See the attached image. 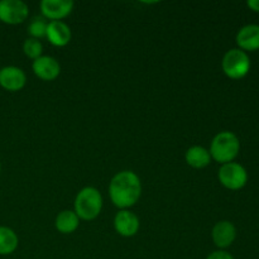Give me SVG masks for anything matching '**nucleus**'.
Instances as JSON below:
<instances>
[{"instance_id":"1","label":"nucleus","mask_w":259,"mask_h":259,"mask_svg":"<svg viewBox=\"0 0 259 259\" xmlns=\"http://www.w3.org/2000/svg\"><path fill=\"white\" fill-rule=\"evenodd\" d=\"M142 194L139 177L132 171H121L111 179L109 185L110 200L116 207L126 210L137 204Z\"/></svg>"},{"instance_id":"2","label":"nucleus","mask_w":259,"mask_h":259,"mask_svg":"<svg viewBox=\"0 0 259 259\" xmlns=\"http://www.w3.org/2000/svg\"><path fill=\"white\" fill-rule=\"evenodd\" d=\"M240 142L232 132H220L214 137L210 146V156L219 163H230L238 156Z\"/></svg>"},{"instance_id":"3","label":"nucleus","mask_w":259,"mask_h":259,"mask_svg":"<svg viewBox=\"0 0 259 259\" xmlns=\"http://www.w3.org/2000/svg\"><path fill=\"white\" fill-rule=\"evenodd\" d=\"M103 209V196L95 187H85L75 199V214L78 219L94 220Z\"/></svg>"},{"instance_id":"4","label":"nucleus","mask_w":259,"mask_h":259,"mask_svg":"<svg viewBox=\"0 0 259 259\" xmlns=\"http://www.w3.org/2000/svg\"><path fill=\"white\" fill-rule=\"evenodd\" d=\"M222 67L228 77L239 80L249 72L250 60L244 51L239 50V48H233V50L228 51L223 57Z\"/></svg>"},{"instance_id":"5","label":"nucleus","mask_w":259,"mask_h":259,"mask_svg":"<svg viewBox=\"0 0 259 259\" xmlns=\"http://www.w3.org/2000/svg\"><path fill=\"white\" fill-rule=\"evenodd\" d=\"M220 184L229 190H240L247 185L248 174L244 167L235 162L222 164L219 169Z\"/></svg>"},{"instance_id":"6","label":"nucleus","mask_w":259,"mask_h":259,"mask_svg":"<svg viewBox=\"0 0 259 259\" xmlns=\"http://www.w3.org/2000/svg\"><path fill=\"white\" fill-rule=\"evenodd\" d=\"M29 8L22 0H2L0 2V20L5 24H20L27 19Z\"/></svg>"},{"instance_id":"7","label":"nucleus","mask_w":259,"mask_h":259,"mask_svg":"<svg viewBox=\"0 0 259 259\" xmlns=\"http://www.w3.org/2000/svg\"><path fill=\"white\" fill-rule=\"evenodd\" d=\"M72 0H43L40 3V12L43 18L51 19V22L63 19L72 12Z\"/></svg>"},{"instance_id":"8","label":"nucleus","mask_w":259,"mask_h":259,"mask_svg":"<svg viewBox=\"0 0 259 259\" xmlns=\"http://www.w3.org/2000/svg\"><path fill=\"white\" fill-rule=\"evenodd\" d=\"M33 72L37 77L43 81H52L58 77L61 72V66L56 58L51 56H40L33 61Z\"/></svg>"},{"instance_id":"9","label":"nucleus","mask_w":259,"mask_h":259,"mask_svg":"<svg viewBox=\"0 0 259 259\" xmlns=\"http://www.w3.org/2000/svg\"><path fill=\"white\" fill-rule=\"evenodd\" d=\"M114 228L121 237H134L139 230V219L129 210H120L114 218Z\"/></svg>"},{"instance_id":"10","label":"nucleus","mask_w":259,"mask_h":259,"mask_svg":"<svg viewBox=\"0 0 259 259\" xmlns=\"http://www.w3.org/2000/svg\"><path fill=\"white\" fill-rule=\"evenodd\" d=\"M211 237L214 244L220 248V250H223L234 243L235 238H237V229L233 223L228 222V220H222L214 225Z\"/></svg>"},{"instance_id":"11","label":"nucleus","mask_w":259,"mask_h":259,"mask_svg":"<svg viewBox=\"0 0 259 259\" xmlns=\"http://www.w3.org/2000/svg\"><path fill=\"white\" fill-rule=\"evenodd\" d=\"M27 82V77L22 68L8 66L0 70V86L8 91L22 90Z\"/></svg>"},{"instance_id":"12","label":"nucleus","mask_w":259,"mask_h":259,"mask_svg":"<svg viewBox=\"0 0 259 259\" xmlns=\"http://www.w3.org/2000/svg\"><path fill=\"white\" fill-rule=\"evenodd\" d=\"M46 37L48 38L51 45L56 47H65L71 40V29L66 23L61 20L50 22L47 25Z\"/></svg>"},{"instance_id":"13","label":"nucleus","mask_w":259,"mask_h":259,"mask_svg":"<svg viewBox=\"0 0 259 259\" xmlns=\"http://www.w3.org/2000/svg\"><path fill=\"white\" fill-rule=\"evenodd\" d=\"M237 45L244 52L259 50V25L248 24L240 28L237 34Z\"/></svg>"},{"instance_id":"14","label":"nucleus","mask_w":259,"mask_h":259,"mask_svg":"<svg viewBox=\"0 0 259 259\" xmlns=\"http://www.w3.org/2000/svg\"><path fill=\"white\" fill-rule=\"evenodd\" d=\"M185 158H186L187 164L194 168H205L206 166H209L210 161H211L210 152L201 146L190 147Z\"/></svg>"},{"instance_id":"15","label":"nucleus","mask_w":259,"mask_h":259,"mask_svg":"<svg viewBox=\"0 0 259 259\" xmlns=\"http://www.w3.org/2000/svg\"><path fill=\"white\" fill-rule=\"evenodd\" d=\"M80 224V219H78L77 215L75 214V211H71V210H63L56 218V229L58 230L62 234H71V233L75 232L78 228Z\"/></svg>"},{"instance_id":"16","label":"nucleus","mask_w":259,"mask_h":259,"mask_svg":"<svg viewBox=\"0 0 259 259\" xmlns=\"http://www.w3.org/2000/svg\"><path fill=\"white\" fill-rule=\"evenodd\" d=\"M18 247V237L14 230L0 227V255L12 254Z\"/></svg>"},{"instance_id":"17","label":"nucleus","mask_w":259,"mask_h":259,"mask_svg":"<svg viewBox=\"0 0 259 259\" xmlns=\"http://www.w3.org/2000/svg\"><path fill=\"white\" fill-rule=\"evenodd\" d=\"M47 25H48V23L46 22V19L43 17L34 18V19L30 22V24L28 25V33H29L30 38L38 39V38L46 37Z\"/></svg>"},{"instance_id":"18","label":"nucleus","mask_w":259,"mask_h":259,"mask_svg":"<svg viewBox=\"0 0 259 259\" xmlns=\"http://www.w3.org/2000/svg\"><path fill=\"white\" fill-rule=\"evenodd\" d=\"M23 51H24V55L27 56V57L32 58V60L34 61L42 56L43 46L38 39L28 38V39H25L24 45H23Z\"/></svg>"},{"instance_id":"19","label":"nucleus","mask_w":259,"mask_h":259,"mask_svg":"<svg viewBox=\"0 0 259 259\" xmlns=\"http://www.w3.org/2000/svg\"><path fill=\"white\" fill-rule=\"evenodd\" d=\"M206 259H234V257L225 250H215V252L210 253Z\"/></svg>"},{"instance_id":"20","label":"nucleus","mask_w":259,"mask_h":259,"mask_svg":"<svg viewBox=\"0 0 259 259\" xmlns=\"http://www.w3.org/2000/svg\"><path fill=\"white\" fill-rule=\"evenodd\" d=\"M247 5L253 10V12L259 13V0H248Z\"/></svg>"},{"instance_id":"21","label":"nucleus","mask_w":259,"mask_h":259,"mask_svg":"<svg viewBox=\"0 0 259 259\" xmlns=\"http://www.w3.org/2000/svg\"><path fill=\"white\" fill-rule=\"evenodd\" d=\"M0 171H2V166H0Z\"/></svg>"}]
</instances>
